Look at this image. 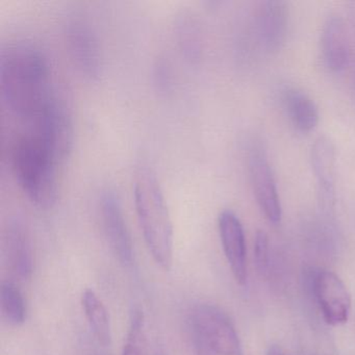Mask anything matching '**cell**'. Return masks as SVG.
Wrapping results in <instances>:
<instances>
[{
	"mask_svg": "<svg viewBox=\"0 0 355 355\" xmlns=\"http://www.w3.org/2000/svg\"><path fill=\"white\" fill-rule=\"evenodd\" d=\"M270 242L267 232L259 230L255 234L254 248H253V257H254L255 267L259 273L266 275L269 268Z\"/></svg>",
	"mask_w": 355,
	"mask_h": 355,
	"instance_id": "cell-19",
	"label": "cell"
},
{
	"mask_svg": "<svg viewBox=\"0 0 355 355\" xmlns=\"http://www.w3.org/2000/svg\"><path fill=\"white\" fill-rule=\"evenodd\" d=\"M321 51L326 66L331 71L342 72L350 62L348 28L340 16L330 15L324 22L321 34Z\"/></svg>",
	"mask_w": 355,
	"mask_h": 355,
	"instance_id": "cell-11",
	"label": "cell"
},
{
	"mask_svg": "<svg viewBox=\"0 0 355 355\" xmlns=\"http://www.w3.org/2000/svg\"><path fill=\"white\" fill-rule=\"evenodd\" d=\"M31 125L62 163L69 155L73 140L71 114L64 99L58 95L46 112Z\"/></svg>",
	"mask_w": 355,
	"mask_h": 355,
	"instance_id": "cell-6",
	"label": "cell"
},
{
	"mask_svg": "<svg viewBox=\"0 0 355 355\" xmlns=\"http://www.w3.org/2000/svg\"><path fill=\"white\" fill-rule=\"evenodd\" d=\"M220 240L224 255L236 284L245 286L248 279L247 247L244 227L234 211H222L218 218Z\"/></svg>",
	"mask_w": 355,
	"mask_h": 355,
	"instance_id": "cell-7",
	"label": "cell"
},
{
	"mask_svg": "<svg viewBox=\"0 0 355 355\" xmlns=\"http://www.w3.org/2000/svg\"><path fill=\"white\" fill-rule=\"evenodd\" d=\"M284 107L294 128L311 132L319 123V110L309 95L299 89H288L284 96Z\"/></svg>",
	"mask_w": 355,
	"mask_h": 355,
	"instance_id": "cell-15",
	"label": "cell"
},
{
	"mask_svg": "<svg viewBox=\"0 0 355 355\" xmlns=\"http://www.w3.org/2000/svg\"><path fill=\"white\" fill-rule=\"evenodd\" d=\"M135 203L149 252L157 265L170 270L173 263V225L155 172L143 167L137 173Z\"/></svg>",
	"mask_w": 355,
	"mask_h": 355,
	"instance_id": "cell-3",
	"label": "cell"
},
{
	"mask_svg": "<svg viewBox=\"0 0 355 355\" xmlns=\"http://www.w3.org/2000/svg\"><path fill=\"white\" fill-rule=\"evenodd\" d=\"M57 155L35 132L20 137L12 151V169L31 202L51 209L58 197Z\"/></svg>",
	"mask_w": 355,
	"mask_h": 355,
	"instance_id": "cell-2",
	"label": "cell"
},
{
	"mask_svg": "<svg viewBox=\"0 0 355 355\" xmlns=\"http://www.w3.org/2000/svg\"><path fill=\"white\" fill-rule=\"evenodd\" d=\"M101 219L105 236L116 257L124 265L132 261V243L124 219L121 203L115 193L105 191L101 200Z\"/></svg>",
	"mask_w": 355,
	"mask_h": 355,
	"instance_id": "cell-10",
	"label": "cell"
},
{
	"mask_svg": "<svg viewBox=\"0 0 355 355\" xmlns=\"http://www.w3.org/2000/svg\"><path fill=\"white\" fill-rule=\"evenodd\" d=\"M313 291L320 313L327 325L338 327L348 322L352 299L338 274L330 270H318L313 278Z\"/></svg>",
	"mask_w": 355,
	"mask_h": 355,
	"instance_id": "cell-5",
	"label": "cell"
},
{
	"mask_svg": "<svg viewBox=\"0 0 355 355\" xmlns=\"http://www.w3.org/2000/svg\"><path fill=\"white\" fill-rule=\"evenodd\" d=\"M311 163L323 196L331 200L336 187V151L327 137H319L311 145Z\"/></svg>",
	"mask_w": 355,
	"mask_h": 355,
	"instance_id": "cell-14",
	"label": "cell"
},
{
	"mask_svg": "<svg viewBox=\"0 0 355 355\" xmlns=\"http://www.w3.org/2000/svg\"><path fill=\"white\" fill-rule=\"evenodd\" d=\"M144 344V315L141 309H135L130 319L128 338L122 355H142Z\"/></svg>",
	"mask_w": 355,
	"mask_h": 355,
	"instance_id": "cell-18",
	"label": "cell"
},
{
	"mask_svg": "<svg viewBox=\"0 0 355 355\" xmlns=\"http://www.w3.org/2000/svg\"><path fill=\"white\" fill-rule=\"evenodd\" d=\"M82 304L97 342L103 346H109L112 340L111 324L103 301L92 290H86L83 293Z\"/></svg>",
	"mask_w": 355,
	"mask_h": 355,
	"instance_id": "cell-16",
	"label": "cell"
},
{
	"mask_svg": "<svg viewBox=\"0 0 355 355\" xmlns=\"http://www.w3.org/2000/svg\"><path fill=\"white\" fill-rule=\"evenodd\" d=\"M0 311L10 325L19 326L26 321V307L24 296L19 288L12 282L1 284Z\"/></svg>",
	"mask_w": 355,
	"mask_h": 355,
	"instance_id": "cell-17",
	"label": "cell"
},
{
	"mask_svg": "<svg viewBox=\"0 0 355 355\" xmlns=\"http://www.w3.org/2000/svg\"><path fill=\"white\" fill-rule=\"evenodd\" d=\"M251 184L259 209L268 221L278 224L282 221V209L277 186L271 166L261 151H255L249 163Z\"/></svg>",
	"mask_w": 355,
	"mask_h": 355,
	"instance_id": "cell-9",
	"label": "cell"
},
{
	"mask_svg": "<svg viewBox=\"0 0 355 355\" xmlns=\"http://www.w3.org/2000/svg\"><path fill=\"white\" fill-rule=\"evenodd\" d=\"M195 355H244L232 320L219 307L197 306L191 315Z\"/></svg>",
	"mask_w": 355,
	"mask_h": 355,
	"instance_id": "cell-4",
	"label": "cell"
},
{
	"mask_svg": "<svg viewBox=\"0 0 355 355\" xmlns=\"http://www.w3.org/2000/svg\"><path fill=\"white\" fill-rule=\"evenodd\" d=\"M267 355H284V353L282 352V349L278 346H271L268 350Z\"/></svg>",
	"mask_w": 355,
	"mask_h": 355,
	"instance_id": "cell-21",
	"label": "cell"
},
{
	"mask_svg": "<svg viewBox=\"0 0 355 355\" xmlns=\"http://www.w3.org/2000/svg\"><path fill=\"white\" fill-rule=\"evenodd\" d=\"M288 8L284 1L271 0L261 5L259 13V36L268 51H277L286 41L288 30Z\"/></svg>",
	"mask_w": 355,
	"mask_h": 355,
	"instance_id": "cell-12",
	"label": "cell"
},
{
	"mask_svg": "<svg viewBox=\"0 0 355 355\" xmlns=\"http://www.w3.org/2000/svg\"><path fill=\"white\" fill-rule=\"evenodd\" d=\"M187 26L182 28V43L184 49H186V51H188L191 55L194 57L195 51H198V37H197V34L198 33L196 32V28L194 26H191V22H188L186 24Z\"/></svg>",
	"mask_w": 355,
	"mask_h": 355,
	"instance_id": "cell-20",
	"label": "cell"
},
{
	"mask_svg": "<svg viewBox=\"0 0 355 355\" xmlns=\"http://www.w3.org/2000/svg\"><path fill=\"white\" fill-rule=\"evenodd\" d=\"M67 44L70 55L80 73L94 80L101 68V55L96 35L90 24L74 19L67 26Z\"/></svg>",
	"mask_w": 355,
	"mask_h": 355,
	"instance_id": "cell-8",
	"label": "cell"
},
{
	"mask_svg": "<svg viewBox=\"0 0 355 355\" xmlns=\"http://www.w3.org/2000/svg\"><path fill=\"white\" fill-rule=\"evenodd\" d=\"M3 244L12 271L21 279H28L33 272V251L24 224L18 220L10 222L6 228Z\"/></svg>",
	"mask_w": 355,
	"mask_h": 355,
	"instance_id": "cell-13",
	"label": "cell"
},
{
	"mask_svg": "<svg viewBox=\"0 0 355 355\" xmlns=\"http://www.w3.org/2000/svg\"><path fill=\"white\" fill-rule=\"evenodd\" d=\"M1 96L10 111L35 123L58 96L44 53L34 45L18 43L1 53Z\"/></svg>",
	"mask_w": 355,
	"mask_h": 355,
	"instance_id": "cell-1",
	"label": "cell"
}]
</instances>
